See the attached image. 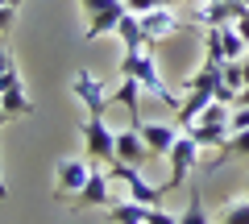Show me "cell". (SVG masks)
<instances>
[{"mask_svg": "<svg viewBox=\"0 0 249 224\" xmlns=\"http://www.w3.org/2000/svg\"><path fill=\"white\" fill-rule=\"evenodd\" d=\"M216 87H220V67H216V63H204L191 79H187V100L175 108V112H178L175 125H178V129H191V125H196L199 112L216 100Z\"/></svg>", "mask_w": 249, "mask_h": 224, "instance_id": "1", "label": "cell"}, {"mask_svg": "<svg viewBox=\"0 0 249 224\" xmlns=\"http://www.w3.org/2000/svg\"><path fill=\"white\" fill-rule=\"evenodd\" d=\"M121 75H133L137 83H142L150 96H158L162 104H183V100L175 96V91L162 83V75H158V58H154V46H145V50H137V54H124L121 58Z\"/></svg>", "mask_w": 249, "mask_h": 224, "instance_id": "2", "label": "cell"}, {"mask_svg": "<svg viewBox=\"0 0 249 224\" xmlns=\"http://www.w3.org/2000/svg\"><path fill=\"white\" fill-rule=\"evenodd\" d=\"M88 162L91 158H58V162H54V199H58V204H62V199L71 204V199L88 187V179H91Z\"/></svg>", "mask_w": 249, "mask_h": 224, "instance_id": "3", "label": "cell"}, {"mask_svg": "<svg viewBox=\"0 0 249 224\" xmlns=\"http://www.w3.org/2000/svg\"><path fill=\"white\" fill-rule=\"evenodd\" d=\"M79 9L88 13V29H83V37H104V34H116V25H121V17L129 9H124V0H79Z\"/></svg>", "mask_w": 249, "mask_h": 224, "instance_id": "4", "label": "cell"}, {"mask_svg": "<svg viewBox=\"0 0 249 224\" xmlns=\"http://www.w3.org/2000/svg\"><path fill=\"white\" fill-rule=\"evenodd\" d=\"M79 133H83V150H88V158L96 166H112L116 162V133L104 125V117H88Z\"/></svg>", "mask_w": 249, "mask_h": 224, "instance_id": "5", "label": "cell"}, {"mask_svg": "<svg viewBox=\"0 0 249 224\" xmlns=\"http://www.w3.org/2000/svg\"><path fill=\"white\" fill-rule=\"evenodd\" d=\"M71 96L88 108V117H104L108 104H112V91L100 87V79H96L91 71H75V75H71Z\"/></svg>", "mask_w": 249, "mask_h": 224, "instance_id": "6", "label": "cell"}, {"mask_svg": "<svg viewBox=\"0 0 249 224\" xmlns=\"http://www.w3.org/2000/svg\"><path fill=\"white\" fill-rule=\"evenodd\" d=\"M170 179H166V187H183L187 179H191V171L199 166V141L191 133H178V141H175V150H170Z\"/></svg>", "mask_w": 249, "mask_h": 224, "instance_id": "7", "label": "cell"}, {"mask_svg": "<svg viewBox=\"0 0 249 224\" xmlns=\"http://www.w3.org/2000/svg\"><path fill=\"white\" fill-rule=\"evenodd\" d=\"M112 171H91L88 187L71 199V212H96V207H112Z\"/></svg>", "mask_w": 249, "mask_h": 224, "instance_id": "8", "label": "cell"}, {"mask_svg": "<svg viewBox=\"0 0 249 224\" xmlns=\"http://www.w3.org/2000/svg\"><path fill=\"white\" fill-rule=\"evenodd\" d=\"M112 179H121L124 187H129V199H137V204H162V187H154V183H145L142 166H129V162H112Z\"/></svg>", "mask_w": 249, "mask_h": 224, "instance_id": "9", "label": "cell"}, {"mask_svg": "<svg viewBox=\"0 0 249 224\" xmlns=\"http://www.w3.org/2000/svg\"><path fill=\"white\" fill-rule=\"evenodd\" d=\"M142 137H145V145H150V154L154 158H170V150H175V141H178V125H166V121H142Z\"/></svg>", "mask_w": 249, "mask_h": 224, "instance_id": "10", "label": "cell"}, {"mask_svg": "<svg viewBox=\"0 0 249 224\" xmlns=\"http://www.w3.org/2000/svg\"><path fill=\"white\" fill-rule=\"evenodd\" d=\"M145 158H154V154H150V145H145L142 129H137V125L121 129V133H116V162H129V166H142Z\"/></svg>", "mask_w": 249, "mask_h": 224, "instance_id": "11", "label": "cell"}, {"mask_svg": "<svg viewBox=\"0 0 249 224\" xmlns=\"http://www.w3.org/2000/svg\"><path fill=\"white\" fill-rule=\"evenodd\" d=\"M142 29H145V37H150V46H154V42H162V37H170L175 29H183V21H178L166 4H158L154 13H145V17H142Z\"/></svg>", "mask_w": 249, "mask_h": 224, "instance_id": "12", "label": "cell"}, {"mask_svg": "<svg viewBox=\"0 0 249 224\" xmlns=\"http://www.w3.org/2000/svg\"><path fill=\"white\" fill-rule=\"evenodd\" d=\"M142 83L133 79V75H121V83H116V91H112V104H121L124 112H133V121L142 125Z\"/></svg>", "mask_w": 249, "mask_h": 224, "instance_id": "13", "label": "cell"}, {"mask_svg": "<svg viewBox=\"0 0 249 224\" xmlns=\"http://www.w3.org/2000/svg\"><path fill=\"white\" fill-rule=\"evenodd\" d=\"M116 37L124 42V54H137V50H145V46H150V37H145L142 17H137V13H124V17H121V25H116Z\"/></svg>", "mask_w": 249, "mask_h": 224, "instance_id": "14", "label": "cell"}, {"mask_svg": "<svg viewBox=\"0 0 249 224\" xmlns=\"http://www.w3.org/2000/svg\"><path fill=\"white\" fill-rule=\"evenodd\" d=\"M212 34H216V42H220L224 63H237V58H245V54H249V42H245V37H241L232 25H216Z\"/></svg>", "mask_w": 249, "mask_h": 224, "instance_id": "15", "label": "cell"}, {"mask_svg": "<svg viewBox=\"0 0 249 224\" xmlns=\"http://www.w3.org/2000/svg\"><path fill=\"white\" fill-rule=\"evenodd\" d=\"M187 133L199 141V150H208V145H224L232 129H229V125H216V121H196V125L187 129Z\"/></svg>", "mask_w": 249, "mask_h": 224, "instance_id": "16", "label": "cell"}, {"mask_svg": "<svg viewBox=\"0 0 249 224\" xmlns=\"http://www.w3.org/2000/svg\"><path fill=\"white\" fill-rule=\"evenodd\" d=\"M108 220H112V224H150V204H137V199H129V204H112V207H108Z\"/></svg>", "mask_w": 249, "mask_h": 224, "instance_id": "17", "label": "cell"}, {"mask_svg": "<svg viewBox=\"0 0 249 224\" xmlns=\"http://www.w3.org/2000/svg\"><path fill=\"white\" fill-rule=\"evenodd\" d=\"M229 158H249V129H241V133H229V141L220 145V154L208 162V171H216V166H220V162H229Z\"/></svg>", "mask_w": 249, "mask_h": 224, "instance_id": "18", "label": "cell"}, {"mask_svg": "<svg viewBox=\"0 0 249 224\" xmlns=\"http://www.w3.org/2000/svg\"><path fill=\"white\" fill-rule=\"evenodd\" d=\"M0 100H4V112H9L13 121L25 117V112H34V100H29L25 83H17V87H9V91H0Z\"/></svg>", "mask_w": 249, "mask_h": 224, "instance_id": "19", "label": "cell"}, {"mask_svg": "<svg viewBox=\"0 0 249 224\" xmlns=\"http://www.w3.org/2000/svg\"><path fill=\"white\" fill-rule=\"evenodd\" d=\"M178 224H208V212H204V204H199V187L187 191V207L178 212Z\"/></svg>", "mask_w": 249, "mask_h": 224, "instance_id": "20", "label": "cell"}, {"mask_svg": "<svg viewBox=\"0 0 249 224\" xmlns=\"http://www.w3.org/2000/svg\"><path fill=\"white\" fill-rule=\"evenodd\" d=\"M220 224H249V195H245V199H232V204H224Z\"/></svg>", "mask_w": 249, "mask_h": 224, "instance_id": "21", "label": "cell"}, {"mask_svg": "<svg viewBox=\"0 0 249 224\" xmlns=\"http://www.w3.org/2000/svg\"><path fill=\"white\" fill-rule=\"evenodd\" d=\"M158 4H162V0H124V9H129V13H137V17H145V13H154Z\"/></svg>", "mask_w": 249, "mask_h": 224, "instance_id": "22", "label": "cell"}, {"mask_svg": "<svg viewBox=\"0 0 249 224\" xmlns=\"http://www.w3.org/2000/svg\"><path fill=\"white\" fill-rule=\"evenodd\" d=\"M229 129H232V133L249 129V108H232V117H229Z\"/></svg>", "mask_w": 249, "mask_h": 224, "instance_id": "23", "label": "cell"}, {"mask_svg": "<svg viewBox=\"0 0 249 224\" xmlns=\"http://www.w3.org/2000/svg\"><path fill=\"white\" fill-rule=\"evenodd\" d=\"M17 83H25V79H21V71H17V67H13V71H4V75H0V91L17 87Z\"/></svg>", "mask_w": 249, "mask_h": 224, "instance_id": "24", "label": "cell"}, {"mask_svg": "<svg viewBox=\"0 0 249 224\" xmlns=\"http://www.w3.org/2000/svg\"><path fill=\"white\" fill-rule=\"evenodd\" d=\"M13 67H17V63H13V50L4 46V37H0V75H4V71H13Z\"/></svg>", "mask_w": 249, "mask_h": 224, "instance_id": "25", "label": "cell"}, {"mask_svg": "<svg viewBox=\"0 0 249 224\" xmlns=\"http://www.w3.org/2000/svg\"><path fill=\"white\" fill-rule=\"evenodd\" d=\"M13 21H17V9H0V37L13 29Z\"/></svg>", "mask_w": 249, "mask_h": 224, "instance_id": "26", "label": "cell"}, {"mask_svg": "<svg viewBox=\"0 0 249 224\" xmlns=\"http://www.w3.org/2000/svg\"><path fill=\"white\" fill-rule=\"evenodd\" d=\"M232 29H237V34H241V37H245V42H249V13H241V17L232 21Z\"/></svg>", "mask_w": 249, "mask_h": 224, "instance_id": "27", "label": "cell"}, {"mask_svg": "<svg viewBox=\"0 0 249 224\" xmlns=\"http://www.w3.org/2000/svg\"><path fill=\"white\" fill-rule=\"evenodd\" d=\"M232 108H249V83L237 91V104H232Z\"/></svg>", "mask_w": 249, "mask_h": 224, "instance_id": "28", "label": "cell"}, {"mask_svg": "<svg viewBox=\"0 0 249 224\" xmlns=\"http://www.w3.org/2000/svg\"><path fill=\"white\" fill-rule=\"evenodd\" d=\"M25 0H0V9H21Z\"/></svg>", "mask_w": 249, "mask_h": 224, "instance_id": "29", "label": "cell"}, {"mask_svg": "<svg viewBox=\"0 0 249 224\" xmlns=\"http://www.w3.org/2000/svg\"><path fill=\"white\" fill-rule=\"evenodd\" d=\"M9 121H13V117H9V112H4V100H0V129L9 125Z\"/></svg>", "mask_w": 249, "mask_h": 224, "instance_id": "30", "label": "cell"}, {"mask_svg": "<svg viewBox=\"0 0 249 224\" xmlns=\"http://www.w3.org/2000/svg\"><path fill=\"white\" fill-rule=\"evenodd\" d=\"M4 195H9V183H4V174H0V199H4Z\"/></svg>", "mask_w": 249, "mask_h": 224, "instance_id": "31", "label": "cell"}, {"mask_svg": "<svg viewBox=\"0 0 249 224\" xmlns=\"http://www.w3.org/2000/svg\"><path fill=\"white\" fill-rule=\"evenodd\" d=\"M162 4H166V9H170V4H175V0H162Z\"/></svg>", "mask_w": 249, "mask_h": 224, "instance_id": "32", "label": "cell"}]
</instances>
